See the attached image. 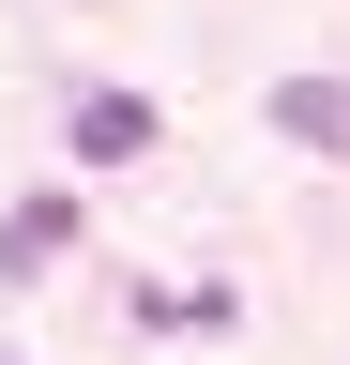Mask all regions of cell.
I'll use <instances>...</instances> for the list:
<instances>
[{"mask_svg": "<svg viewBox=\"0 0 350 365\" xmlns=\"http://www.w3.org/2000/svg\"><path fill=\"white\" fill-rule=\"evenodd\" d=\"M274 137L289 153H350V91L335 76H274Z\"/></svg>", "mask_w": 350, "mask_h": 365, "instance_id": "obj_1", "label": "cell"}, {"mask_svg": "<svg viewBox=\"0 0 350 365\" xmlns=\"http://www.w3.org/2000/svg\"><path fill=\"white\" fill-rule=\"evenodd\" d=\"M76 244V198H16V213H0V274H46Z\"/></svg>", "mask_w": 350, "mask_h": 365, "instance_id": "obj_3", "label": "cell"}, {"mask_svg": "<svg viewBox=\"0 0 350 365\" xmlns=\"http://www.w3.org/2000/svg\"><path fill=\"white\" fill-rule=\"evenodd\" d=\"M76 153H92V168H138L153 153V91H92V107H76Z\"/></svg>", "mask_w": 350, "mask_h": 365, "instance_id": "obj_2", "label": "cell"}]
</instances>
